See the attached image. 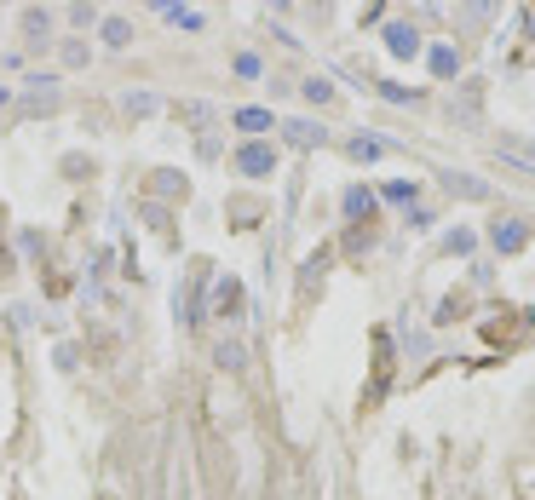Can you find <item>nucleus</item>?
<instances>
[{
	"label": "nucleus",
	"instance_id": "f257e3e1",
	"mask_svg": "<svg viewBox=\"0 0 535 500\" xmlns=\"http://www.w3.org/2000/svg\"><path fill=\"white\" fill-rule=\"evenodd\" d=\"M236 173H248V179H271V173H276V144L248 139V144L236 150Z\"/></svg>",
	"mask_w": 535,
	"mask_h": 500
},
{
	"label": "nucleus",
	"instance_id": "f03ea898",
	"mask_svg": "<svg viewBox=\"0 0 535 500\" xmlns=\"http://www.w3.org/2000/svg\"><path fill=\"white\" fill-rule=\"evenodd\" d=\"M23 109H29V115H52L58 109V75H29L23 81Z\"/></svg>",
	"mask_w": 535,
	"mask_h": 500
},
{
	"label": "nucleus",
	"instance_id": "7ed1b4c3",
	"mask_svg": "<svg viewBox=\"0 0 535 500\" xmlns=\"http://www.w3.org/2000/svg\"><path fill=\"white\" fill-rule=\"evenodd\" d=\"M490 248H495V253L530 248V225H524V218H495V225H490Z\"/></svg>",
	"mask_w": 535,
	"mask_h": 500
},
{
	"label": "nucleus",
	"instance_id": "20e7f679",
	"mask_svg": "<svg viewBox=\"0 0 535 500\" xmlns=\"http://www.w3.org/2000/svg\"><path fill=\"white\" fill-rule=\"evenodd\" d=\"M386 46H392V58H415L420 52V29L415 23H386Z\"/></svg>",
	"mask_w": 535,
	"mask_h": 500
},
{
	"label": "nucleus",
	"instance_id": "39448f33",
	"mask_svg": "<svg viewBox=\"0 0 535 500\" xmlns=\"http://www.w3.org/2000/svg\"><path fill=\"white\" fill-rule=\"evenodd\" d=\"M18 29H23V41H29V46H46V35H52V12H46V6H29L18 18Z\"/></svg>",
	"mask_w": 535,
	"mask_h": 500
},
{
	"label": "nucleus",
	"instance_id": "423d86ee",
	"mask_svg": "<svg viewBox=\"0 0 535 500\" xmlns=\"http://www.w3.org/2000/svg\"><path fill=\"white\" fill-rule=\"evenodd\" d=\"M213 362H219L225 374H242V369H248V351H242V339H219V345H213Z\"/></svg>",
	"mask_w": 535,
	"mask_h": 500
},
{
	"label": "nucleus",
	"instance_id": "0eeeda50",
	"mask_svg": "<svg viewBox=\"0 0 535 500\" xmlns=\"http://www.w3.org/2000/svg\"><path fill=\"white\" fill-rule=\"evenodd\" d=\"M99 35H104L109 52H127V46H132V23H127V18H104V23H99Z\"/></svg>",
	"mask_w": 535,
	"mask_h": 500
},
{
	"label": "nucleus",
	"instance_id": "6e6552de",
	"mask_svg": "<svg viewBox=\"0 0 535 500\" xmlns=\"http://www.w3.org/2000/svg\"><path fill=\"white\" fill-rule=\"evenodd\" d=\"M339 207H346V218H363V225H369V213H374V190L351 185L346 196H339Z\"/></svg>",
	"mask_w": 535,
	"mask_h": 500
},
{
	"label": "nucleus",
	"instance_id": "1a4fd4ad",
	"mask_svg": "<svg viewBox=\"0 0 535 500\" xmlns=\"http://www.w3.org/2000/svg\"><path fill=\"white\" fill-rule=\"evenodd\" d=\"M236 305H242V288L230 282V276H225V282H213V299H208V311H213V316H230Z\"/></svg>",
	"mask_w": 535,
	"mask_h": 500
},
{
	"label": "nucleus",
	"instance_id": "9d476101",
	"mask_svg": "<svg viewBox=\"0 0 535 500\" xmlns=\"http://www.w3.org/2000/svg\"><path fill=\"white\" fill-rule=\"evenodd\" d=\"M283 132H288V144H299V150H311V144H323V139H328L317 121H288Z\"/></svg>",
	"mask_w": 535,
	"mask_h": 500
},
{
	"label": "nucleus",
	"instance_id": "9b49d317",
	"mask_svg": "<svg viewBox=\"0 0 535 500\" xmlns=\"http://www.w3.org/2000/svg\"><path fill=\"white\" fill-rule=\"evenodd\" d=\"M443 185L455 190V196H472V202L490 196V185H483V179H472V173H443Z\"/></svg>",
	"mask_w": 535,
	"mask_h": 500
},
{
	"label": "nucleus",
	"instance_id": "f8f14e48",
	"mask_svg": "<svg viewBox=\"0 0 535 500\" xmlns=\"http://www.w3.org/2000/svg\"><path fill=\"white\" fill-rule=\"evenodd\" d=\"M230 121H236V132H253V139H260V132L271 127V109H236Z\"/></svg>",
	"mask_w": 535,
	"mask_h": 500
},
{
	"label": "nucleus",
	"instance_id": "ddd939ff",
	"mask_svg": "<svg viewBox=\"0 0 535 500\" xmlns=\"http://www.w3.org/2000/svg\"><path fill=\"white\" fill-rule=\"evenodd\" d=\"M495 150H501L507 162H524V167H535V144H524V139H513V132H507V139L495 144Z\"/></svg>",
	"mask_w": 535,
	"mask_h": 500
},
{
	"label": "nucleus",
	"instance_id": "4468645a",
	"mask_svg": "<svg viewBox=\"0 0 535 500\" xmlns=\"http://www.w3.org/2000/svg\"><path fill=\"white\" fill-rule=\"evenodd\" d=\"M346 150H351V162H380V155H386V144H380V139H351Z\"/></svg>",
	"mask_w": 535,
	"mask_h": 500
},
{
	"label": "nucleus",
	"instance_id": "2eb2a0df",
	"mask_svg": "<svg viewBox=\"0 0 535 500\" xmlns=\"http://www.w3.org/2000/svg\"><path fill=\"white\" fill-rule=\"evenodd\" d=\"M415 196H420V185H415V179H397V185H386V202H397V207H409Z\"/></svg>",
	"mask_w": 535,
	"mask_h": 500
},
{
	"label": "nucleus",
	"instance_id": "dca6fc26",
	"mask_svg": "<svg viewBox=\"0 0 535 500\" xmlns=\"http://www.w3.org/2000/svg\"><path fill=\"white\" fill-rule=\"evenodd\" d=\"M87 58H92L87 41H64V64H69V69H87Z\"/></svg>",
	"mask_w": 535,
	"mask_h": 500
},
{
	"label": "nucleus",
	"instance_id": "f3484780",
	"mask_svg": "<svg viewBox=\"0 0 535 500\" xmlns=\"http://www.w3.org/2000/svg\"><path fill=\"white\" fill-rule=\"evenodd\" d=\"M299 92H306L311 104H328V99H334V87H328L323 75H311V81H306V87H299Z\"/></svg>",
	"mask_w": 535,
	"mask_h": 500
},
{
	"label": "nucleus",
	"instance_id": "a211bd4d",
	"mask_svg": "<svg viewBox=\"0 0 535 500\" xmlns=\"http://www.w3.org/2000/svg\"><path fill=\"white\" fill-rule=\"evenodd\" d=\"M455 64H460L455 46H437V52H432V69H437V75H455Z\"/></svg>",
	"mask_w": 535,
	"mask_h": 500
},
{
	"label": "nucleus",
	"instance_id": "6ab92c4d",
	"mask_svg": "<svg viewBox=\"0 0 535 500\" xmlns=\"http://www.w3.org/2000/svg\"><path fill=\"white\" fill-rule=\"evenodd\" d=\"M156 190H162V196H185V179L179 173H156Z\"/></svg>",
	"mask_w": 535,
	"mask_h": 500
},
{
	"label": "nucleus",
	"instance_id": "aec40b11",
	"mask_svg": "<svg viewBox=\"0 0 535 500\" xmlns=\"http://www.w3.org/2000/svg\"><path fill=\"white\" fill-rule=\"evenodd\" d=\"M150 6H156V18H167V23H173L179 12H185V0H150Z\"/></svg>",
	"mask_w": 535,
	"mask_h": 500
},
{
	"label": "nucleus",
	"instance_id": "412c9836",
	"mask_svg": "<svg viewBox=\"0 0 535 500\" xmlns=\"http://www.w3.org/2000/svg\"><path fill=\"white\" fill-rule=\"evenodd\" d=\"M69 18H76V23H81V29H87V23H99V12H92V6H87V0H76V6H69Z\"/></svg>",
	"mask_w": 535,
	"mask_h": 500
},
{
	"label": "nucleus",
	"instance_id": "4be33fe9",
	"mask_svg": "<svg viewBox=\"0 0 535 500\" xmlns=\"http://www.w3.org/2000/svg\"><path fill=\"white\" fill-rule=\"evenodd\" d=\"M127 109H132V115H150V109H156V99H150V92H132V99H127Z\"/></svg>",
	"mask_w": 535,
	"mask_h": 500
},
{
	"label": "nucleus",
	"instance_id": "5701e85b",
	"mask_svg": "<svg viewBox=\"0 0 535 500\" xmlns=\"http://www.w3.org/2000/svg\"><path fill=\"white\" fill-rule=\"evenodd\" d=\"M236 75H248V81H253V75H260V58L242 52V58H236Z\"/></svg>",
	"mask_w": 535,
	"mask_h": 500
},
{
	"label": "nucleus",
	"instance_id": "b1692460",
	"mask_svg": "<svg viewBox=\"0 0 535 500\" xmlns=\"http://www.w3.org/2000/svg\"><path fill=\"white\" fill-rule=\"evenodd\" d=\"M12 99H18V92H12V87H0V109H6V104H12Z\"/></svg>",
	"mask_w": 535,
	"mask_h": 500
}]
</instances>
